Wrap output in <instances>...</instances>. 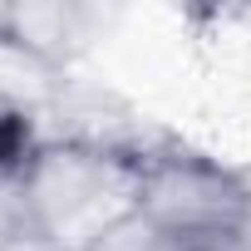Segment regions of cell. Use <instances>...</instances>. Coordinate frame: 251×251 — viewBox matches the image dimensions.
<instances>
[{
	"mask_svg": "<svg viewBox=\"0 0 251 251\" xmlns=\"http://www.w3.org/2000/svg\"><path fill=\"white\" fill-rule=\"evenodd\" d=\"M138 168L123 153L40 143L20 168L30 226L54 251H84L138 212Z\"/></svg>",
	"mask_w": 251,
	"mask_h": 251,
	"instance_id": "1",
	"label": "cell"
},
{
	"mask_svg": "<svg viewBox=\"0 0 251 251\" xmlns=\"http://www.w3.org/2000/svg\"><path fill=\"white\" fill-rule=\"evenodd\" d=\"M138 217L177 246L251 236V177L173 133L138 168Z\"/></svg>",
	"mask_w": 251,
	"mask_h": 251,
	"instance_id": "2",
	"label": "cell"
},
{
	"mask_svg": "<svg viewBox=\"0 0 251 251\" xmlns=\"http://www.w3.org/2000/svg\"><path fill=\"white\" fill-rule=\"evenodd\" d=\"M103 20L108 15L99 5H64V0H45V5H0V50L15 54L30 69L69 74L74 59L94 45Z\"/></svg>",
	"mask_w": 251,
	"mask_h": 251,
	"instance_id": "3",
	"label": "cell"
},
{
	"mask_svg": "<svg viewBox=\"0 0 251 251\" xmlns=\"http://www.w3.org/2000/svg\"><path fill=\"white\" fill-rule=\"evenodd\" d=\"M30 231V207L20 187V168H0V251Z\"/></svg>",
	"mask_w": 251,
	"mask_h": 251,
	"instance_id": "4",
	"label": "cell"
},
{
	"mask_svg": "<svg viewBox=\"0 0 251 251\" xmlns=\"http://www.w3.org/2000/svg\"><path fill=\"white\" fill-rule=\"evenodd\" d=\"M20 113V99H15V89H10V79L0 74V123H10Z\"/></svg>",
	"mask_w": 251,
	"mask_h": 251,
	"instance_id": "5",
	"label": "cell"
},
{
	"mask_svg": "<svg viewBox=\"0 0 251 251\" xmlns=\"http://www.w3.org/2000/svg\"><path fill=\"white\" fill-rule=\"evenodd\" d=\"M5 251H54V246H50V241H45V236H40V231L30 226V231H25V236H15V241H10Z\"/></svg>",
	"mask_w": 251,
	"mask_h": 251,
	"instance_id": "6",
	"label": "cell"
},
{
	"mask_svg": "<svg viewBox=\"0 0 251 251\" xmlns=\"http://www.w3.org/2000/svg\"><path fill=\"white\" fill-rule=\"evenodd\" d=\"M182 251H251V236H231V241H202V246H182Z\"/></svg>",
	"mask_w": 251,
	"mask_h": 251,
	"instance_id": "7",
	"label": "cell"
}]
</instances>
